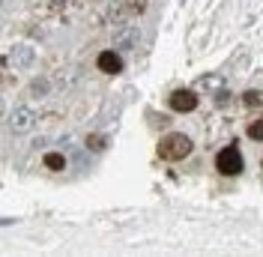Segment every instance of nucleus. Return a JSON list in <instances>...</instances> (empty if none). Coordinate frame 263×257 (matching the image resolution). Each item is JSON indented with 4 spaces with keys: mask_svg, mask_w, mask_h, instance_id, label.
Segmentation results:
<instances>
[{
    "mask_svg": "<svg viewBox=\"0 0 263 257\" xmlns=\"http://www.w3.org/2000/svg\"><path fill=\"white\" fill-rule=\"evenodd\" d=\"M159 156L164 161H182L192 156V150H195V141L189 138V135H182V132H171V135H164L162 141H159Z\"/></svg>",
    "mask_w": 263,
    "mask_h": 257,
    "instance_id": "1",
    "label": "nucleus"
},
{
    "mask_svg": "<svg viewBox=\"0 0 263 257\" xmlns=\"http://www.w3.org/2000/svg\"><path fill=\"white\" fill-rule=\"evenodd\" d=\"M215 168H218V174L221 177H239L242 174V153H239V146L236 144H230V146H224L218 156H215Z\"/></svg>",
    "mask_w": 263,
    "mask_h": 257,
    "instance_id": "2",
    "label": "nucleus"
},
{
    "mask_svg": "<svg viewBox=\"0 0 263 257\" xmlns=\"http://www.w3.org/2000/svg\"><path fill=\"white\" fill-rule=\"evenodd\" d=\"M167 105H171V111H177V114H189L197 108V93L195 90H174L171 99H167Z\"/></svg>",
    "mask_w": 263,
    "mask_h": 257,
    "instance_id": "3",
    "label": "nucleus"
},
{
    "mask_svg": "<svg viewBox=\"0 0 263 257\" xmlns=\"http://www.w3.org/2000/svg\"><path fill=\"white\" fill-rule=\"evenodd\" d=\"M33 123H36V117H33L30 108H15V111L9 114V120H6V126L12 135H21V132H30Z\"/></svg>",
    "mask_w": 263,
    "mask_h": 257,
    "instance_id": "4",
    "label": "nucleus"
},
{
    "mask_svg": "<svg viewBox=\"0 0 263 257\" xmlns=\"http://www.w3.org/2000/svg\"><path fill=\"white\" fill-rule=\"evenodd\" d=\"M96 66H99V72H105V75H117L123 69V57L117 51H102L96 57Z\"/></svg>",
    "mask_w": 263,
    "mask_h": 257,
    "instance_id": "5",
    "label": "nucleus"
},
{
    "mask_svg": "<svg viewBox=\"0 0 263 257\" xmlns=\"http://www.w3.org/2000/svg\"><path fill=\"white\" fill-rule=\"evenodd\" d=\"M45 168L48 171H66V156L63 153H45Z\"/></svg>",
    "mask_w": 263,
    "mask_h": 257,
    "instance_id": "6",
    "label": "nucleus"
},
{
    "mask_svg": "<svg viewBox=\"0 0 263 257\" xmlns=\"http://www.w3.org/2000/svg\"><path fill=\"white\" fill-rule=\"evenodd\" d=\"M114 39H117V45H120V48H126V45H132L135 33H132V27H120V30L114 33Z\"/></svg>",
    "mask_w": 263,
    "mask_h": 257,
    "instance_id": "7",
    "label": "nucleus"
},
{
    "mask_svg": "<svg viewBox=\"0 0 263 257\" xmlns=\"http://www.w3.org/2000/svg\"><path fill=\"white\" fill-rule=\"evenodd\" d=\"M123 6L129 9L132 15H141V12H147V0H126Z\"/></svg>",
    "mask_w": 263,
    "mask_h": 257,
    "instance_id": "8",
    "label": "nucleus"
},
{
    "mask_svg": "<svg viewBox=\"0 0 263 257\" xmlns=\"http://www.w3.org/2000/svg\"><path fill=\"white\" fill-rule=\"evenodd\" d=\"M248 138H251V141H263V120L248 123Z\"/></svg>",
    "mask_w": 263,
    "mask_h": 257,
    "instance_id": "9",
    "label": "nucleus"
},
{
    "mask_svg": "<svg viewBox=\"0 0 263 257\" xmlns=\"http://www.w3.org/2000/svg\"><path fill=\"white\" fill-rule=\"evenodd\" d=\"M242 99H246V105H248V108H254V105H260V102H263V99H260V93H257V90H248V93H246V96H242Z\"/></svg>",
    "mask_w": 263,
    "mask_h": 257,
    "instance_id": "10",
    "label": "nucleus"
},
{
    "mask_svg": "<svg viewBox=\"0 0 263 257\" xmlns=\"http://www.w3.org/2000/svg\"><path fill=\"white\" fill-rule=\"evenodd\" d=\"M87 146H90V150H102V146H105V138H102V135H90V138H87Z\"/></svg>",
    "mask_w": 263,
    "mask_h": 257,
    "instance_id": "11",
    "label": "nucleus"
},
{
    "mask_svg": "<svg viewBox=\"0 0 263 257\" xmlns=\"http://www.w3.org/2000/svg\"><path fill=\"white\" fill-rule=\"evenodd\" d=\"M51 6H63V3H69V0H48Z\"/></svg>",
    "mask_w": 263,
    "mask_h": 257,
    "instance_id": "12",
    "label": "nucleus"
}]
</instances>
